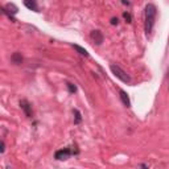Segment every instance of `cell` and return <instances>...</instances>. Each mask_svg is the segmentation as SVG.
Here are the masks:
<instances>
[{
    "label": "cell",
    "instance_id": "6da1fadb",
    "mask_svg": "<svg viewBox=\"0 0 169 169\" xmlns=\"http://www.w3.org/2000/svg\"><path fill=\"white\" fill-rule=\"evenodd\" d=\"M146 32L151 33L155 25V20H156V15H157V9L153 4H147L146 5Z\"/></svg>",
    "mask_w": 169,
    "mask_h": 169
},
{
    "label": "cell",
    "instance_id": "7a4b0ae2",
    "mask_svg": "<svg viewBox=\"0 0 169 169\" xmlns=\"http://www.w3.org/2000/svg\"><path fill=\"white\" fill-rule=\"evenodd\" d=\"M110 70H111V73L114 74L118 79H120L122 82H124V83H131V77L123 69H120L118 65H111L110 66Z\"/></svg>",
    "mask_w": 169,
    "mask_h": 169
},
{
    "label": "cell",
    "instance_id": "3957f363",
    "mask_svg": "<svg viewBox=\"0 0 169 169\" xmlns=\"http://www.w3.org/2000/svg\"><path fill=\"white\" fill-rule=\"evenodd\" d=\"M90 37H91L92 41H94V44H96V45H100V44L103 42V34H102V32L98 31V29L92 31L90 33Z\"/></svg>",
    "mask_w": 169,
    "mask_h": 169
},
{
    "label": "cell",
    "instance_id": "277c9868",
    "mask_svg": "<svg viewBox=\"0 0 169 169\" xmlns=\"http://www.w3.org/2000/svg\"><path fill=\"white\" fill-rule=\"evenodd\" d=\"M4 12L9 16L11 17V15H16L19 12V8L15 5V4H12V3H8L5 7H4Z\"/></svg>",
    "mask_w": 169,
    "mask_h": 169
},
{
    "label": "cell",
    "instance_id": "5b68a950",
    "mask_svg": "<svg viewBox=\"0 0 169 169\" xmlns=\"http://www.w3.org/2000/svg\"><path fill=\"white\" fill-rule=\"evenodd\" d=\"M20 106H21V108L24 110L27 116H32V106L28 103V100H25V99L21 100V102H20Z\"/></svg>",
    "mask_w": 169,
    "mask_h": 169
},
{
    "label": "cell",
    "instance_id": "8992f818",
    "mask_svg": "<svg viewBox=\"0 0 169 169\" xmlns=\"http://www.w3.org/2000/svg\"><path fill=\"white\" fill-rule=\"evenodd\" d=\"M120 100H122V103L124 104L126 107H130L131 106V102H130V98H128V94L126 91H123V90H120Z\"/></svg>",
    "mask_w": 169,
    "mask_h": 169
},
{
    "label": "cell",
    "instance_id": "52a82bcc",
    "mask_svg": "<svg viewBox=\"0 0 169 169\" xmlns=\"http://www.w3.org/2000/svg\"><path fill=\"white\" fill-rule=\"evenodd\" d=\"M69 156H70L69 149H62V151H58L57 153H56V159L57 160H66Z\"/></svg>",
    "mask_w": 169,
    "mask_h": 169
},
{
    "label": "cell",
    "instance_id": "ba28073f",
    "mask_svg": "<svg viewBox=\"0 0 169 169\" xmlns=\"http://www.w3.org/2000/svg\"><path fill=\"white\" fill-rule=\"evenodd\" d=\"M24 5H25L28 9L31 11H37L38 7H37V3H36V0H24Z\"/></svg>",
    "mask_w": 169,
    "mask_h": 169
},
{
    "label": "cell",
    "instance_id": "9c48e42d",
    "mask_svg": "<svg viewBox=\"0 0 169 169\" xmlns=\"http://www.w3.org/2000/svg\"><path fill=\"white\" fill-rule=\"evenodd\" d=\"M11 61L16 63V65H19V63H21L23 62V56L21 53H19V52H16V53H13L11 56Z\"/></svg>",
    "mask_w": 169,
    "mask_h": 169
},
{
    "label": "cell",
    "instance_id": "30bf717a",
    "mask_svg": "<svg viewBox=\"0 0 169 169\" xmlns=\"http://www.w3.org/2000/svg\"><path fill=\"white\" fill-rule=\"evenodd\" d=\"M73 48L75 50L78 52L81 56H84V57H88V53H87V50L84 49V48H82V46H79V45H73Z\"/></svg>",
    "mask_w": 169,
    "mask_h": 169
},
{
    "label": "cell",
    "instance_id": "8fae6325",
    "mask_svg": "<svg viewBox=\"0 0 169 169\" xmlns=\"http://www.w3.org/2000/svg\"><path fill=\"white\" fill-rule=\"evenodd\" d=\"M74 114H75V118H77L75 119V123H79L81 122V114L78 112V110H74Z\"/></svg>",
    "mask_w": 169,
    "mask_h": 169
},
{
    "label": "cell",
    "instance_id": "7c38bea8",
    "mask_svg": "<svg viewBox=\"0 0 169 169\" xmlns=\"http://www.w3.org/2000/svg\"><path fill=\"white\" fill-rule=\"evenodd\" d=\"M67 87H69V91L70 92H75V90H77L74 84H71V83H67Z\"/></svg>",
    "mask_w": 169,
    "mask_h": 169
},
{
    "label": "cell",
    "instance_id": "4fadbf2b",
    "mask_svg": "<svg viewBox=\"0 0 169 169\" xmlns=\"http://www.w3.org/2000/svg\"><path fill=\"white\" fill-rule=\"evenodd\" d=\"M4 151H5V144H4V142L2 140V143H0V152L4 153Z\"/></svg>",
    "mask_w": 169,
    "mask_h": 169
},
{
    "label": "cell",
    "instance_id": "5bb4252c",
    "mask_svg": "<svg viewBox=\"0 0 169 169\" xmlns=\"http://www.w3.org/2000/svg\"><path fill=\"white\" fill-rule=\"evenodd\" d=\"M118 21H119V20L116 19V17H112L111 19V24H112V25H116V24H118Z\"/></svg>",
    "mask_w": 169,
    "mask_h": 169
},
{
    "label": "cell",
    "instance_id": "9a60e30c",
    "mask_svg": "<svg viewBox=\"0 0 169 169\" xmlns=\"http://www.w3.org/2000/svg\"><path fill=\"white\" fill-rule=\"evenodd\" d=\"M124 17H126V19L128 20V21H130V20H131V17H130V15H128V13H124Z\"/></svg>",
    "mask_w": 169,
    "mask_h": 169
}]
</instances>
